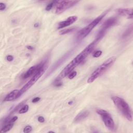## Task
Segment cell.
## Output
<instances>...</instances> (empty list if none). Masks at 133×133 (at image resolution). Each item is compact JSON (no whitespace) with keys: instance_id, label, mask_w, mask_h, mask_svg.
Here are the masks:
<instances>
[{"instance_id":"obj_6","label":"cell","mask_w":133,"mask_h":133,"mask_svg":"<svg viewBox=\"0 0 133 133\" xmlns=\"http://www.w3.org/2000/svg\"><path fill=\"white\" fill-rule=\"evenodd\" d=\"M96 112L101 116L107 128L111 131H114L115 129V123L110 114L108 111L100 109H97Z\"/></svg>"},{"instance_id":"obj_3","label":"cell","mask_w":133,"mask_h":133,"mask_svg":"<svg viewBox=\"0 0 133 133\" xmlns=\"http://www.w3.org/2000/svg\"><path fill=\"white\" fill-rule=\"evenodd\" d=\"M116 57L113 56L109 58L105 61H104L91 73L87 79V83H91L93 82L99 76L101 75L114 63Z\"/></svg>"},{"instance_id":"obj_2","label":"cell","mask_w":133,"mask_h":133,"mask_svg":"<svg viewBox=\"0 0 133 133\" xmlns=\"http://www.w3.org/2000/svg\"><path fill=\"white\" fill-rule=\"evenodd\" d=\"M115 105L119 112L128 121H132V112L128 103L122 98L117 96L112 97Z\"/></svg>"},{"instance_id":"obj_13","label":"cell","mask_w":133,"mask_h":133,"mask_svg":"<svg viewBox=\"0 0 133 133\" xmlns=\"http://www.w3.org/2000/svg\"><path fill=\"white\" fill-rule=\"evenodd\" d=\"M89 114V112L88 110H85V111L81 112L74 118V123H78V122L83 121V119H84L85 118L87 117L88 116Z\"/></svg>"},{"instance_id":"obj_18","label":"cell","mask_w":133,"mask_h":133,"mask_svg":"<svg viewBox=\"0 0 133 133\" xmlns=\"http://www.w3.org/2000/svg\"><path fill=\"white\" fill-rule=\"evenodd\" d=\"M58 2H59V1H53V2H52L51 3L48 4L47 5V6L46 7L45 10H47V11H49V10L52 8V7L54 6V5H55V4H57V3H58Z\"/></svg>"},{"instance_id":"obj_11","label":"cell","mask_w":133,"mask_h":133,"mask_svg":"<svg viewBox=\"0 0 133 133\" xmlns=\"http://www.w3.org/2000/svg\"><path fill=\"white\" fill-rule=\"evenodd\" d=\"M19 90L15 89L7 94L4 99V101H11L19 98Z\"/></svg>"},{"instance_id":"obj_19","label":"cell","mask_w":133,"mask_h":133,"mask_svg":"<svg viewBox=\"0 0 133 133\" xmlns=\"http://www.w3.org/2000/svg\"><path fill=\"white\" fill-rule=\"evenodd\" d=\"M28 110H29V106L28 105L25 104L20 108V109L19 110V113L20 114L25 113L28 111Z\"/></svg>"},{"instance_id":"obj_9","label":"cell","mask_w":133,"mask_h":133,"mask_svg":"<svg viewBox=\"0 0 133 133\" xmlns=\"http://www.w3.org/2000/svg\"><path fill=\"white\" fill-rule=\"evenodd\" d=\"M77 19V17L76 16H72L69 17L65 20L60 22L58 25V29H62L66 26H68L74 22H75Z\"/></svg>"},{"instance_id":"obj_12","label":"cell","mask_w":133,"mask_h":133,"mask_svg":"<svg viewBox=\"0 0 133 133\" xmlns=\"http://www.w3.org/2000/svg\"><path fill=\"white\" fill-rule=\"evenodd\" d=\"M117 13L119 15L127 17L128 18H132V8H119L117 10Z\"/></svg>"},{"instance_id":"obj_21","label":"cell","mask_w":133,"mask_h":133,"mask_svg":"<svg viewBox=\"0 0 133 133\" xmlns=\"http://www.w3.org/2000/svg\"><path fill=\"white\" fill-rule=\"evenodd\" d=\"M76 74H77V73H76V71H73L68 75V78L69 79H72V78H73L76 75Z\"/></svg>"},{"instance_id":"obj_25","label":"cell","mask_w":133,"mask_h":133,"mask_svg":"<svg viewBox=\"0 0 133 133\" xmlns=\"http://www.w3.org/2000/svg\"><path fill=\"white\" fill-rule=\"evenodd\" d=\"M37 119H38V121L39 122H41V123H43V122H44L45 121V119H44V117L41 116H38Z\"/></svg>"},{"instance_id":"obj_15","label":"cell","mask_w":133,"mask_h":133,"mask_svg":"<svg viewBox=\"0 0 133 133\" xmlns=\"http://www.w3.org/2000/svg\"><path fill=\"white\" fill-rule=\"evenodd\" d=\"M132 26L131 25L127 30L124 32V33L123 34L122 37L123 38H126L127 37H128L132 34Z\"/></svg>"},{"instance_id":"obj_26","label":"cell","mask_w":133,"mask_h":133,"mask_svg":"<svg viewBox=\"0 0 133 133\" xmlns=\"http://www.w3.org/2000/svg\"><path fill=\"white\" fill-rule=\"evenodd\" d=\"M40 100V98L39 97H35V98H34L33 100H32V102H36L37 101H38L39 100Z\"/></svg>"},{"instance_id":"obj_7","label":"cell","mask_w":133,"mask_h":133,"mask_svg":"<svg viewBox=\"0 0 133 133\" xmlns=\"http://www.w3.org/2000/svg\"><path fill=\"white\" fill-rule=\"evenodd\" d=\"M79 2L78 1H59L57 4L56 13L60 14L69 8L74 6Z\"/></svg>"},{"instance_id":"obj_1","label":"cell","mask_w":133,"mask_h":133,"mask_svg":"<svg viewBox=\"0 0 133 133\" xmlns=\"http://www.w3.org/2000/svg\"><path fill=\"white\" fill-rule=\"evenodd\" d=\"M97 44V43H96L95 41L89 44L62 70L60 73L58 78L60 79L63 78L68 75L72 71H73L74 68H75L86 59V58L92 51Z\"/></svg>"},{"instance_id":"obj_14","label":"cell","mask_w":133,"mask_h":133,"mask_svg":"<svg viewBox=\"0 0 133 133\" xmlns=\"http://www.w3.org/2000/svg\"><path fill=\"white\" fill-rule=\"evenodd\" d=\"M14 123H10V122H8L6 124H5L4 125H3V126L1 128V132H6L9 131L12 128V127L14 126Z\"/></svg>"},{"instance_id":"obj_24","label":"cell","mask_w":133,"mask_h":133,"mask_svg":"<svg viewBox=\"0 0 133 133\" xmlns=\"http://www.w3.org/2000/svg\"><path fill=\"white\" fill-rule=\"evenodd\" d=\"M6 60H7V61H12L13 59H14V57H13L12 56H11V55H8V56H7V57H6Z\"/></svg>"},{"instance_id":"obj_17","label":"cell","mask_w":133,"mask_h":133,"mask_svg":"<svg viewBox=\"0 0 133 133\" xmlns=\"http://www.w3.org/2000/svg\"><path fill=\"white\" fill-rule=\"evenodd\" d=\"M74 29H75V28H69V29H64L60 32V34L63 35V34H65L67 33H70V32H72L73 30H74Z\"/></svg>"},{"instance_id":"obj_5","label":"cell","mask_w":133,"mask_h":133,"mask_svg":"<svg viewBox=\"0 0 133 133\" xmlns=\"http://www.w3.org/2000/svg\"><path fill=\"white\" fill-rule=\"evenodd\" d=\"M45 66H43L40 68L32 76V77L22 87V88L19 90V97H20L22 94H23L26 91H27L29 88H30L37 80L41 77V76L43 74L45 71Z\"/></svg>"},{"instance_id":"obj_10","label":"cell","mask_w":133,"mask_h":133,"mask_svg":"<svg viewBox=\"0 0 133 133\" xmlns=\"http://www.w3.org/2000/svg\"><path fill=\"white\" fill-rule=\"evenodd\" d=\"M117 19L115 17L110 18L106 20L102 25L101 30L106 31L110 27L115 25L117 23Z\"/></svg>"},{"instance_id":"obj_27","label":"cell","mask_w":133,"mask_h":133,"mask_svg":"<svg viewBox=\"0 0 133 133\" xmlns=\"http://www.w3.org/2000/svg\"><path fill=\"white\" fill-rule=\"evenodd\" d=\"M26 47H27V48H28V49H30V50H32V49H33V47H32V46H28Z\"/></svg>"},{"instance_id":"obj_23","label":"cell","mask_w":133,"mask_h":133,"mask_svg":"<svg viewBox=\"0 0 133 133\" xmlns=\"http://www.w3.org/2000/svg\"><path fill=\"white\" fill-rule=\"evenodd\" d=\"M6 8V5L4 3H0V10L1 11L4 10Z\"/></svg>"},{"instance_id":"obj_20","label":"cell","mask_w":133,"mask_h":133,"mask_svg":"<svg viewBox=\"0 0 133 133\" xmlns=\"http://www.w3.org/2000/svg\"><path fill=\"white\" fill-rule=\"evenodd\" d=\"M32 128L31 126L30 125H28L26 126H25L24 127V128L23 129V132L25 133H28V132H30L32 131Z\"/></svg>"},{"instance_id":"obj_4","label":"cell","mask_w":133,"mask_h":133,"mask_svg":"<svg viewBox=\"0 0 133 133\" xmlns=\"http://www.w3.org/2000/svg\"><path fill=\"white\" fill-rule=\"evenodd\" d=\"M106 14V12H104L102 15H100L98 17H97L96 19L92 20L90 23H89L87 25L84 27L83 29H81L77 34L76 39L78 41H80L84 38L86 36H87L90 32L92 31V30L99 23V22L102 20L103 17Z\"/></svg>"},{"instance_id":"obj_8","label":"cell","mask_w":133,"mask_h":133,"mask_svg":"<svg viewBox=\"0 0 133 133\" xmlns=\"http://www.w3.org/2000/svg\"><path fill=\"white\" fill-rule=\"evenodd\" d=\"M45 65V62H42L37 65H35L34 66H31L29 69H28L25 73L22 75V78L23 79L27 78L32 75L33 74H34L40 68L43 67V66Z\"/></svg>"},{"instance_id":"obj_16","label":"cell","mask_w":133,"mask_h":133,"mask_svg":"<svg viewBox=\"0 0 133 133\" xmlns=\"http://www.w3.org/2000/svg\"><path fill=\"white\" fill-rule=\"evenodd\" d=\"M66 57V55H65V56H64L61 59H60L59 60L58 62H56V63H55V66L54 65V66H52V69H51V71H53L55 70L58 66H59L60 65V64L63 62V61H64V60Z\"/></svg>"},{"instance_id":"obj_22","label":"cell","mask_w":133,"mask_h":133,"mask_svg":"<svg viewBox=\"0 0 133 133\" xmlns=\"http://www.w3.org/2000/svg\"><path fill=\"white\" fill-rule=\"evenodd\" d=\"M101 54H102V51L101 50H97L94 53V54L92 55V56L95 58H98L101 55Z\"/></svg>"}]
</instances>
